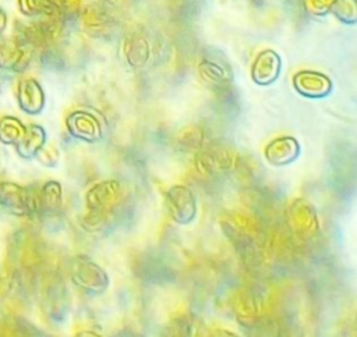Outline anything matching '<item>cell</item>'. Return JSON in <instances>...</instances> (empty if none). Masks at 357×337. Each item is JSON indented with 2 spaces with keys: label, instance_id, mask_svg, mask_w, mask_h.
Masks as SVG:
<instances>
[{
  "label": "cell",
  "instance_id": "obj_1",
  "mask_svg": "<svg viewBox=\"0 0 357 337\" xmlns=\"http://www.w3.org/2000/svg\"><path fill=\"white\" fill-rule=\"evenodd\" d=\"M121 199V185L117 180H105L92 185L85 195L88 213L82 226L88 231H100L112 220V212Z\"/></svg>",
  "mask_w": 357,
  "mask_h": 337
},
{
  "label": "cell",
  "instance_id": "obj_2",
  "mask_svg": "<svg viewBox=\"0 0 357 337\" xmlns=\"http://www.w3.org/2000/svg\"><path fill=\"white\" fill-rule=\"evenodd\" d=\"M0 209L17 217L38 214V191L11 181H0Z\"/></svg>",
  "mask_w": 357,
  "mask_h": 337
},
{
  "label": "cell",
  "instance_id": "obj_3",
  "mask_svg": "<svg viewBox=\"0 0 357 337\" xmlns=\"http://www.w3.org/2000/svg\"><path fill=\"white\" fill-rule=\"evenodd\" d=\"M71 281L91 294H100L109 287L107 273L89 256L77 255L70 267Z\"/></svg>",
  "mask_w": 357,
  "mask_h": 337
},
{
  "label": "cell",
  "instance_id": "obj_4",
  "mask_svg": "<svg viewBox=\"0 0 357 337\" xmlns=\"http://www.w3.org/2000/svg\"><path fill=\"white\" fill-rule=\"evenodd\" d=\"M82 29L92 36L103 38L116 31L119 18L114 7L107 1L88 4L79 14Z\"/></svg>",
  "mask_w": 357,
  "mask_h": 337
},
{
  "label": "cell",
  "instance_id": "obj_5",
  "mask_svg": "<svg viewBox=\"0 0 357 337\" xmlns=\"http://www.w3.org/2000/svg\"><path fill=\"white\" fill-rule=\"evenodd\" d=\"M234 163L236 153L222 143L201 146L195 155L197 170L204 175H222L231 170Z\"/></svg>",
  "mask_w": 357,
  "mask_h": 337
},
{
  "label": "cell",
  "instance_id": "obj_6",
  "mask_svg": "<svg viewBox=\"0 0 357 337\" xmlns=\"http://www.w3.org/2000/svg\"><path fill=\"white\" fill-rule=\"evenodd\" d=\"M165 203L169 216L178 224L191 223L197 216L195 195L185 185H172L165 194Z\"/></svg>",
  "mask_w": 357,
  "mask_h": 337
},
{
  "label": "cell",
  "instance_id": "obj_7",
  "mask_svg": "<svg viewBox=\"0 0 357 337\" xmlns=\"http://www.w3.org/2000/svg\"><path fill=\"white\" fill-rule=\"evenodd\" d=\"M287 224L290 230L303 240H310L319 231L317 212L304 198H297L290 203L287 209Z\"/></svg>",
  "mask_w": 357,
  "mask_h": 337
},
{
  "label": "cell",
  "instance_id": "obj_8",
  "mask_svg": "<svg viewBox=\"0 0 357 337\" xmlns=\"http://www.w3.org/2000/svg\"><path fill=\"white\" fill-rule=\"evenodd\" d=\"M33 56L31 42H6L0 46V78H11L28 68Z\"/></svg>",
  "mask_w": 357,
  "mask_h": 337
},
{
  "label": "cell",
  "instance_id": "obj_9",
  "mask_svg": "<svg viewBox=\"0 0 357 337\" xmlns=\"http://www.w3.org/2000/svg\"><path fill=\"white\" fill-rule=\"evenodd\" d=\"M71 136L84 142H98L102 138V125L95 114L86 110H74L66 120Z\"/></svg>",
  "mask_w": 357,
  "mask_h": 337
},
{
  "label": "cell",
  "instance_id": "obj_10",
  "mask_svg": "<svg viewBox=\"0 0 357 337\" xmlns=\"http://www.w3.org/2000/svg\"><path fill=\"white\" fill-rule=\"evenodd\" d=\"M294 89L305 97L319 99L325 97L332 92V81L322 72L303 70L293 77Z\"/></svg>",
  "mask_w": 357,
  "mask_h": 337
},
{
  "label": "cell",
  "instance_id": "obj_11",
  "mask_svg": "<svg viewBox=\"0 0 357 337\" xmlns=\"http://www.w3.org/2000/svg\"><path fill=\"white\" fill-rule=\"evenodd\" d=\"M199 77L211 88L216 91H223L231 85L233 71L231 67L222 60L204 57L198 64Z\"/></svg>",
  "mask_w": 357,
  "mask_h": 337
},
{
  "label": "cell",
  "instance_id": "obj_12",
  "mask_svg": "<svg viewBox=\"0 0 357 337\" xmlns=\"http://www.w3.org/2000/svg\"><path fill=\"white\" fill-rule=\"evenodd\" d=\"M280 57L276 52L268 49L257 54L251 65V78L258 85H271L280 74Z\"/></svg>",
  "mask_w": 357,
  "mask_h": 337
},
{
  "label": "cell",
  "instance_id": "obj_13",
  "mask_svg": "<svg viewBox=\"0 0 357 337\" xmlns=\"http://www.w3.org/2000/svg\"><path fill=\"white\" fill-rule=\"evenodd\" d=\"M45 92L33 78H24L17 86L18 107L26 114H39L45 107Z\"/></svg>",
  "mask_w": 357,
  "mask_h": 337
},
{
  "label": "cell",
  "instance_id": "obj_14",
  "mask_svg": "<svg viewBox=\"0 0 357 337\" xmlns=\"http://www.w3.org/2000/svg\"><path fill=\"white\" fill-rule=\"evenodd\" d=\"M121 53L131 68H142L151 57L149 40L141 32H131L121 43Z\"/></svg>",
  "mask_w": 357,
  "mask_h": 337
},
{
  "label": "cell",
  "instance_id": "obj_15",
  "mask_svg": "<svg viewBox=\"0 0 357 337\" xmlns=\"http://www.w3.org/2000/svg\"><path fill=\"white\" fill-rule=\"evenodd\" d=\"M300 156V143L296 138L283 135L265 146V157L273 166H286Z\"/></svg>",
  "mask_w": 357,
  "mask_h": 337
},
{
  "label": "cell",
  "instance_id": "obj_16",
  "mask_svg": "<svg viewBox=\"0 0 357 337\" xmlns=\"http://www.w3.org/2000/svg\"><path fill=\"white\" fill-rule=\"evenodd\" d=\"M46 142V131L38 124H29L25 127V132L15 146V152L22 159H35L39 149Z\"/></svg>",
  "mask_w": 357,
  "mask_h": 337
},
{
  "label": "cell",
  "instance_id": "obj_17",
  "mask_svg": "<svg viewBox=\"0 0 357 337\" xmlns=\"http://www.w3.org/2000/svg\"><path fill=\"white\" fill-rule=\"evenodd\" d=\"M63 189L59 181H46L38 191V214H53L61 207Z\"/></svg>",
  "mask_w": 357,
  "mask_h": 337
},
{
  "label": "cell",
  "instance_id": "obj_18",
  "mask_svg": "<svg viewBox=\"0 0 357 337\" xmlns=\"http://www.w3.org/2000/svg\"><path fill=\"white\" fill-rule=\"evenodd\" d=\"M233 308L240 323L251 324L258 318L257 298L247 291H241L236 295V298L233 299Z\"/></svg>",
  "mask_w": 357,
  "mask_h": 337
},
{
  "label": "cell",
  "instance_id": "obj_19",
  "mask_svg": "<svg viewBox=\"0 0 357 337\" xmlns=\"http://www.w3.org/2000/svg\"><path fill=\"white\" fill-rule=\"evenodd\" d=\"M25 127L21 120L13 116L0 118V143L17 145L25 132Z\"/></svg>",
  "mask_w": 357,
  "mask_h": 337
},
{
  "label": "cell",
  "instance_id": "obj_20",
  "mask_svg": "<svg viewBox=\"0 0 357 337\" xmlns=\"http://www.w3.org/2000/svg\"><path fill=\"white\" fill-rule=\"evenodd\" d=\"M204 132L197 125H188L177 135V145L183 150H198L202 146Z\"/></svg>",
  "mask_w": 357,
  "mask_h": 337
},
{
  "label": "cell",
  "instance_id": "obj_21",
  "mask_svg": "<svg viewBox=\"0 0 357 337\" xmlns=\"http://www.w3.org/2000/svg\"><path fill=\"white\" fill-rule=\"evenodd\" d=\"M20 11L26 17H39V15H54V10L50 0H18Z\"/></svg>",
  "mask_w": 357,
  "mask_h": 337
},
{
  "label": "cell",
  "instance_id": "obj_22",
  "mask_svg": "<svg viewBox=\"0 0 357 337\" xmlns=\"http://www.w3.org/2000/svg\"><path fill=\"white\" fill-rule=\"evenodd\" d=\"M331 13L344 24H354L357 21V1L356 0H335Z\"/></svg>",
  "mask_w": 357,
  "mask_h": 337
},
{
  "label": "cell",
  "instance_id": "obj_23",
  "mask_svg": "<svg viewBox=\"0 0 357 337\" xmlns=\"http://www.w3.org/2000/svg\"><path fill=\"white\" fill-rule=\"evenodd\" d=\"M35 159L42 163L46 167H54L59 163L60 159V152L59 149L53 145V143H46L39 149V152L36 153Z\"/></svg>",
  "mask_w": 357,
  "mask_h": 337
},
{
  "label": "cell",
  "instance_id": "obj_24",
  "mask_svg": "<svg viewBox=\"0 0 357 337\" xmlns=\"http://www.w3.org/2000/svg\"><path fill=\"white\" fill-rule=\"evenodd\" d=\"M335 0H303L304 10L314 17H322L331 13Z\"/></svg>",
  "mask_w": 357,
  "mask_h": 337
},
{
  "label": "cell",
  "instance_id": "obj_25",
  "mask_svg": "<svg viewBox=\"0 0 357 337\" xmlns=\"http://www.w3.org/2000/svg\"><path fill=\"white\" fill-rule=\"evenodd\" d=\"M81 1L82 0H50L54 10L63 15L77 14L81 8Z\"/></svg>",
  "mask_w": 357,
  "mask_h": 337
},
{
  "label": "cell",
  "instance_id": "obj_26",
  "mask_svg": "<svg viewBox=\"0 0 357 337\" xmlns=\"http://www.w3.org/2000/svg\"><path fill=\"white\" fill-rule=\"evenodd\" d=\"M6 25H7V15H6V13L0 8V33L4 31Z\"/></svg>",
  "mask_w": 357,
  "mask_h": 337
}]
</instances>
